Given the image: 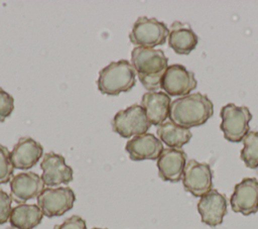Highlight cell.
Listing matches in <instances>:
<instances>
[{
  "label": "cell",
  "mask_w": 258,
  "mask_h": 229,
  "mask_svg": "<svg viewBox=\"0 0 258 229\" xmlns=\"http://www.w3.org/2000/svg\"><path fill=\"white\" fill-rule=\"evenodd\" d=\"M213 114V102L206 94L197 92L171 101L168 118L171 122L189 129L205 124Z\"/></svg>",
  "instance_id": "6da1fadb"
},
{
  "label": "cell",
  "mask_w": 258,
  "mask_h": 229,
  "mask_svg": "<svg viewBox=\"0 0 258 229\" xmlns=\"http://www.w3.org/2000/svg\"><path fill=\"white\" fill-rule=\"evenodd\" d=\"M131 65L144 88L155 92L160 88L168 59L161 49L135 46L131 51Z\"/></svg>",
  "instance_id": "7a4b0ae2"
},
{
  "label": "cell",
  "mask_w": 258,
  "mask_h": 229,
  "mask_svg": "<svg viewBox=\"0 0 258 229\" xmlns=\"http://www.w3.org/2000/svg\"><path fill=\"white\" fill-rule=\"evenodd\" d=\"M136 83V73L127 60L111 62L99 72L97 80L98 90L104 95L116 96L122 92H129Z\"/></svg>",
  "instance_id": "3957f363"
},
{
  "label": "cell",
  "mask_w": 258,
  "mask_h": 229,
  "mask_svg": "<svg viewBox=\"0 0 258 229\" xmlns=\"http://www.w3.org/2000/svg\"><path fill=\"white\" fill-rule=\"evenodd\" d=\"M169 28L156 18L140 16L134 22L129 33V40L136 46L153 48L165 43Z\"/></svg>",
  "instance_id": "277c9868"
},
{
  "label": "cell",
  "mask_w": 258,
  "mask_h": 229,
  "mask_svg": "<svg viewBox=\"0 0 258 229\" xmlns=\"http://www.w3.org/2000/svg\"><path fill=\"white\" fill-rule=\"evenodd\" d=\"M111 125L113 131L124 138L147 133L151 126L145 110L139 104L119 110L114 115Z\"/></svg>",
  "instance_id": "5b68a950"
},
{
  "label": "cell",
  "mask_w": 258,
  "mask_h": 229,
  "mask_svg": "<svg viewBox=\"0 0 258 229\" xmlns=\"http://www.w3.org/2000/svg\"><path fill=\"white\" fill-rule=\"evenodd\" d=\"M220 116L222 122L220 125L225 139L230 142H240L249 132V122L252 114L246 106H236L233 103L222 107Z\"/></svg>",
  "instance_id": "8992f818"
},
{
  "label": "cell",
  "mask_w": 258,
  "mask_h": 229,
  "mask_svg": "<svg viewBox=\"0 0 258 229\" xmlns=\"http://www.w3.org/2000/svg\"><path fill=\"white\" fill-rule=\"evenodd\" d=\"M36 199L43 215L51 218L70 211L76 201V195L70 187L44 188Z\"/></svg>",
  "instance_id": "52a82bcc"
},
{
  "label": "cell",
  "mask_w": 258,
  "mask_h": 229,
  "mask_svg": "<svg viewBox=\"0 0 258 229\" xmlns=\"http://www.w3.org/2000/svg\"><path fill=\"white\" fill-rule=\"evenodd\" d=\"M182 185L194 197H202L213 189V171L207 162L189 159L183 169Z\"/></svg>",
  "instance_id": "ba28073f"
},
{
  "label": "cell",
  "mask_w": 258,
  "mask_h": 229,
  "mask_svg": "<svg viewBox=\"0 0 258 229\" xmlns=\"http://www.w3.org/2000/svg\"><path fill=\"white\" fill-rule=\"evenodd\" d=\"M195 74L184 66L174 64L167 67L162 76L160 88L168 96H186L197 87Z\"/></svg>",
  "instance_id": "9c48e42d"
},
{
  "label": "cell",
  "mask_w": 258,
  "mask_h": 229,
  "mask_svg": "<svg viewBox=\"0 0 258 229\" xmlns=\"http://www.w3.org/2000/svg\"><path fill=\"white\" fill-rule=\"evenodd\" d=\"M232 210L235 213L249 216L258 211V180L244 178L234 187L230 198Z\"/></svg>",
  "instance_id": "30bf717a"
},
{
  "label": "cell",
  "mask_w": 258,
  "mask_h": 229,
  "mask_svg": "<svg viewBox=\"0 0 258 229\" xmlns=\"http://www.w3.org/2000/svg\"><path fill=\"white\" fill-rule=\"evenodd\" d=\"M42 169L41 179L47 188H54L60 184H69L73 181V168L66 163L62 155L55 152H47L40 162Z\"/></svg>",
  "instance_id": "8fae6325"
},
{
  "label": "cell",
  "mask_w": 258,
  "mask_h": 229,
  "mask_svg": "<svg viewBox=\"0 0 258 229\" xmlns=\"http://www.w3.org/2000/svg\"><path fill=\"white\" fill-rule=\"evenodd\" d=\"M44 183L39 175L33 171L19 173L10 181V197L17 204L37 198L44 190Z\"/></svg>",
  "instance_id": "7c38bea8"
},
{
  "label": "cell",
  "mask_w": 258,
  "mask_h": 229,
  "mask_svg": "<svg viewBox=\"0 0 258 229\" xmlns=\"http://www.w3.org/2000/svg\"><path fill=\"white\" fill-rule=\"evenodd\" d=\"M198 211L203 223L216 227L222 224L227 214V198L218 190L212 189L199 200Z\"/></svg>",
  "instance_id": "4fadbf2b"
},
{
  "label": "cell",
  "mask_w": 258,
  "mask_h": 229,
  "mask_svg": "<svg viewBox=\"0 0 258 229\" xmlns=\"http://www.w3.org/2000/svg\"><path fill=\"white\" fill-rule=\"evenodd\" d=\"M186 153L181 148H164L157 158L158 176L162 181L177 183L182 179Z\"/></svg>",
  "instance_id": "5bb4252c"
},
{
  "label": "cell",
  "mask_w": 258,
  "mask_h": 229,
  "mask_svg": "<svg viewBox=\"0 0 258 229\" xmlns=\"http://www.w3.org/2000/svg\"><path fill=\"white\" fill-rule=\"evenodd\" d=\"M163 144L159 138L152 133H144L129 139L125 145L132 160H155L163 151Z\"/></svg>",
  "instance_id": "9a60e30c"
},
{
  "label": "cell",
  "mask_w": 258,
  "mask_h": 229,
  "mask_svg": "<svg viewBox=\"0 0 258 229\" xmlns=\"http://www.w3.org/2000/svg\"><path fill=\"white\" fill-rule=\"evenodd\" d=\"M43 154L42 145L31 137L24 136L18 139L10 152V159L14 168L28 169L34 166Z\"/></svg>",
  "instance_id": "2e32d148"
},
{
  "label": "cell",
  "mask_w": 258,
  "mask_h": 229,
  "mask_svg": "<svg viewBox=\"0 0 258 229\" xmlns=\"http://www.w3.org/2000/svg\"><path fill=\"white\" fill-rule=\"evenodd\" d=\"M171 104L170 96L164 92H147L141 98V106L151 125L158 126L168 118Z\"/></svg>",
  "instance_id": "e0dca14e"
},
{
  "label": "cell",
  "mask_w": 258,
  "mask_h": 229,
  "mask_svg": "<svg viewBox=\"0 0 258 229\" xmlns=\"http://www.w3.org/2000/svg\"><path fill=\"white\" fill-rule=\"evenodd\" d=\"M168 45L177 54H189L197 46L199 38L187 23L174 21L169 27Z\"/></svg>",
  "instance_id": "ac0fdd59"
},
{
  "label": "cell",
  "mask_w": 258,
  "mask_h": 229,
  "mask_svg": "<svg viewBox=\"0 0 258 229\" xmlns=\"http://www.w3.org/2000/svg\"><path fill=\"white\" fill-rule=\"evenodd\" d=\"M43 213L38 205L18 204L12 208L9 222L17 229H33L40 224Z\"/></svg>",
  "instance_id": "d6986e66"
},
{
  "label": "cell",
  "mask_w": 258,
  "mask_h": 229,
  "mask_svg": "<svg viewBox=\"0 0 258 229\" xmlns=\"http://www.w3.org/2000/svg\"><path fill=\"white\" fill-rule=\"evenodd\" d=\"M156 134L161 142L165 143L170 148H181L192 136L191 131L188 128L181 127L170 120L158 125Z\"/></svg>",
  "instance_id": "ffe728a7"
},
{
  "label": "cell",
  "mask_w": 258,
  "mask_h": 229,
  "mask_svg": "<svg viewBox=\"0 0 258 229\" xmlns=\"http://www.w3.org/2000/svg\"><path fill=\"white\" fill-rule=\"evenodd\" d=\"M240 157L249 168L258 167V131H249L242 139Z\"/></svg>",
  "instance_id": "44dd1931"
},
{
  "label": "cell",
  "mask_w": 258,
  "mask_h": 229,
  "mask_svg": "<svg viewBox=\"0 0 258 229\" xmlns=\"http://www.w3.org/2000/svg\"><path fill=\"white\" fill-rule=\"evenodd\" d=\"M14 166L10 159L9 149L0 144V185L7 184L13 178Z\"/></svg>",
  "instance_id": "7402d4cb"
},
{
  "label": "cell",
  "mask_w": 258,
  "mask_h": 229,
  "mask_svg": "<svg viewBox=\"0 0 258 229\" xmlns=\"http://www.w3.org/2000/svg\"><path fill=\"white\" fill-rule=\"evenodd\" d=\"M14 110L13 97L0 87V122L5 121Z\"/></svg>",
  "instance_id": "603a6c76"
},
{
  "label": "cell",
  "mask_w": 258,
  "mask_h": 229,
  "mask_svg": "<svg viewBox=\"0 0 258 229\" xmlns=\"http://www.w3.org/2000/svg\"><path fill=\"white\" fill-rule=\"evenodd\" d=\"M11 203L12 199L10 195H8L0 188V225L6 223L9 220L12 211Z\"/></svg>",
  "instance_id": "cb8c5ba5"
},
{
  "label": "cell",
  "mask_w": 258,
  "mask_h": 229,
  "mask_svg": "<svg viewBox=\"0 0 258 229\" xmlns=\"http://www.w3.org/2000/svg\"><path fill=\"white\" fill-rule=\"evenodd\" d=\"M52 229H87V225L82 217L73 215L66 219L61 224L54 225Z\"/></svg>",
  "instance_id": "d4e9b609"
},
{
  "label": "cell",
  "mask_w": 258,
  "mask_h": 229,
  "mask_svg": "<svg viewBox=\"0 0 258 229\" xmlns=\"http://www.w3.org/2000/svg\"><path fill=\"white\" fill-rule=\"evenodd\" d=\"M92 229H107V228H99V227H95V228H92Z\"/></svg>",
  "instance_id": "484cf974"
},
{
  "label": "cell",
  "mask_w": 258,
  "mask_h": 229,
  "mask_svg": "<svg viewBox=\"0 0 258 229\" xmlns=\"http://www.w3.org/2000/svg\"><path fill=\"white\" fill-rule=\"evenodd\" d=\"M7 229H17V228H14V227H12V226H11V227H8Z\"/></svg>",
  "instance_id": "4316f807"
}]
</instances>
